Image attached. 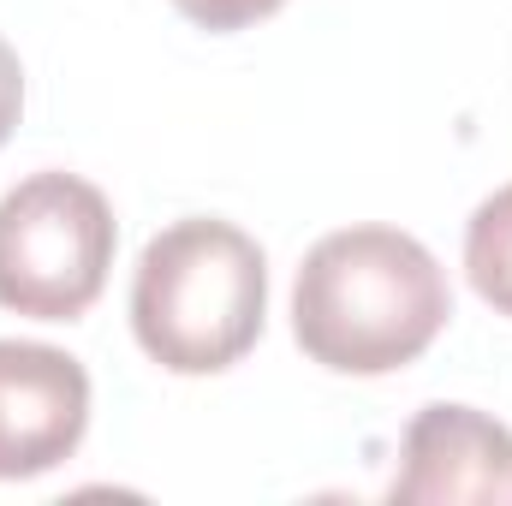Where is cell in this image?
<instances>
[{"mask_svg": "<svg viewBox=\"0 0 512 506\" xmlns=\"http://www.w3.org/2000/svg\"><path fill=\"white\" fill-rule=\"evenodd\" d=\"M453 316L441 262L399 227H346L304 256L292 334L334 376H387L417 364Z\"/></svg>", "mask_w": 512, "mask_h": 506, "instance_id": "cell-1", "label": "cell"}, {"mask_svg": "<svg viewBox=\"0 0 512 506\" xmlns=\"http://www.w3.org/2000/svg\"><path fill=\"white\" fill-rule=\"evenodd\" d=\"M268 316V262L233 221H173L137 256L131 328L173 376L239 364Z\"/></svg>", "mask_w": 512, "mask_h": 506, "instance_id": "cell-2", "label": "cell"}, {"mask_svg": "<svg viewBox=\"0 0 512 506\" xmlns=\"http://www.w3.org/2000/svg\"><path fill=\"white\" fill-rule=\"evenodd\" d=\"M114 209L78 173H30L0 197V310L36 322L84 316L114 268Z\"/></svg>", "mask_w": 512, "mask_h": 506, "instance_id": "cell-3", "label": "cell"}, {"mask_svg": "<svg viewBox=\"0 0 512 506\" xmlns=\"http://www.w3.org/2000/svg\"><path fill=\"white\" fill-rule=\"evenodd\" d=\"M90 429V376L60 346L0 340V477H42Z\"/></svg>", "mask_w": 512, "mask_h": 506, "instance_id": "cell-4", "label": "cell"}, {"mask_svg": "<svg viewBox=\"0 0 512 506\" xmlns=\"http://www.w3.org/2000/svg\"><path fill=\"white\" fill-rule=\"evenodd\" d=\"M399 506H507L512 429L471 405H423L399 447Z\"/></svg>", "mask_w": 512, "mask_h": 506, "instance_id": "cell-5", "label": "cell"}, {"mask_svg": "<svg viewBox=\"0 0 512 506\" xmlns=\"http://www.w3.org/2000/svg\"><path fill=\"white\" fill-rule=\"evenodd\" d=\"M465 274L483 304L512 316V185L495 191L489 203H477V215L465 227Z\"/></svg>", "mask_w": 512, "mask_h": 506, "instance_id": "cell-6", "label": "cell"}, {"mask_svg": "<svg viewBox=\"0 0 512 506\" xmlns=\"http://www.w3.org/2000/svg\"><path fill=\"white\" fill-rule=\"evenodd\" d=\"M191 24H203V30H245L256 18H268V12H280L286 0H173Z\"/></svg>", "mask_w": 512, "mask_h": 506, "instance_id": "cell-7", "label": "cell"}, {"mask_svg": "<svg viewBox=\"0 0 512 506\" xmlns=\"http://www.w3.org/2000/svg\"><path fill=\"white\" fill-rule=\"evenodd\" d=\"M18 114H24V72H18V54H12L6 36H0V143L12 137Z\"/></svg>", "mask_w": 512, "mask_h": 506, "instance_id": "cell-8", "label": "cell"}]
</instances>
